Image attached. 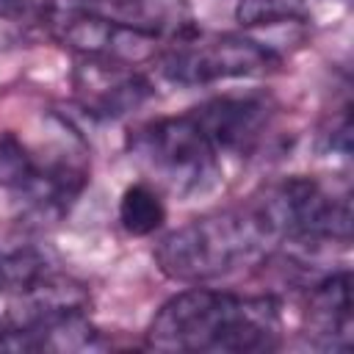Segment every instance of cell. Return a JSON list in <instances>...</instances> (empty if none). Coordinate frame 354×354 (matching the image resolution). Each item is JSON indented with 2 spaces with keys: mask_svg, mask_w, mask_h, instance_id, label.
Returning <instances> with one entry per match:
<instances>
[{
  "mask_svg": "<svg viewBox=\"0 0 354 354\" xmlns=\"http://www.w3.org/2000/svg\"><path fill=\"white\" fill-rule=\"evenodd\" d=\"M50 268H55V263L36 241L0 232V293L28 285Z\"/></svg>",
  "mask_w": 354,
  "mask_h": 354,
  "instance_id": "obj_12",
  "label": "cell"
},
{
  "mask_svg": "<svg viewBox=\"0 0 354 354\" xmlns=\"http://www.w3.org/2000/svg\"><path fill=\"white\" fill-rule=\"evenodd\" d=\"M160 75L177 86H210L218 80L254 77L271 72L282 58L268 41L241 33H194L160 53Z\"/></svg>",
  "mask_w": 354,
  "mask_h": 354,
  "instance_id": "obj_5",
  "label": "cell"
},
{
  "mask_svg": "<svg viewBox=\"0 0 354 354\" xmlns=\"http://www.w3.org/2000/svg\"><path fill=\"white\" fill-rule=\"evenodd\" d=\"M72 86L80 108L100 119H119L138 111L152 97V83L138 66L80 58L72 72Z\"/></svg>",
  "mask_w": 354,
  "mask_h": 354,
  "instance_id": "obj_9",
  "label": "cell"
},
{
  "mask_svg": "<svg viewBox=\"0 0 354 354\" xmlns=\"http://www.w3.org/2000/svg\"><path fill=\"white\" fill-rule=\"evenodd\" d=\"M0 183L30 216L58 218L88 183L86 147L72 138V144L33 149L17 133H0Z\"/></svg>",
  "mask_w": 354,
  "mask_h": 354,
  "instance_id": "obj_3",
  "label": "cell"
},
{
  "mask_svg": "<svg viewBox=\"0 0 354 354\" xmlns=\"http://www.w3.org/2000/svg\"><path fill=\"white\" fill-rule=\"evenodd\" d=\"M66 6L108 17L119 25L158 36L160 41L174 44L199 33L188 0H61Z\"/></svg>",
  "mask_w": 354,
  "mask_h": 354,
  "instance_id": "obj_11",
  "label": "cell"
},
{
  "mask_svg": "<svg viewBox=\"0 0 354 354\" xmlns=\"http://www.w3.org/2000/svg\"><path fill=\"white\" fill-rule=\"evenodd\" d=\"M44 25L69 53L88 61L141 66L160 58V53L166 50V41H160L158 36L119 25L108 17L83 11V8L66 6L61 0L53 3V11Z\"/></svg>",
  "mask_w": 354,
  "mask_h": 354,
  "instance_id": "obj_6",
  "label": "cell"
},
{
  "mask_svg": "<svg viewBox=\"0 0 354 354\" xmlns=\"http://www.w3.org/2000/svg\"><path fill=\"white\" fill-rule=\"evenodd\" d=\"M166 221V205L149 183H133L119 196V224L127 235L144 238L163 227Z\"/></svg>",
  "mask_w": 354,
  "mask_h": 354,
  "instance_id": "obj_13",
  "label": "cell"
},
{
  "mask_svg": "<svg viewBox=\"0 0 354 354\" xmlns=\"http://www.w3.org/2000/svg\"><path fill=\"white\" fill-rule=\"evenodd\" d=\"M282 337V313L274 296H243L194 285L174 293L152 315L147 346L158 351L254 354Z\"/></svg>",
  "mask_w": 354,
  "mask_h": 354,
  "instance_id": "obj_1",
  "label": "cell"
},
{
  "mask_svg": "<svg viewBox=\"0 0 354 354\" xmlns=\"http://www.w3.org/2000/svg\"><path fill=\"white\" fill-rule=\"evenodd\" d=\"M205 130L218 155L249 158L263 144L274 127L277 105L268 94H224L199 102L188 111Z\"/></svg>",
  "mask_w": 354,
  "mask_h": 354,
  "instance_id": "obj_7",
  "label": "cell"
},
{
  "mask_svg": "<svg viewBox=\"0 0 354 354\" xmlns=\"http://www.w3.org/2000/svg\"><path fill=\"white\" fill-rule=\"evenodd\" d=\"M274 252V235L246 199L235 207L202 213L166 232L155 246V260L169 279L205 285L246 266H260Z\"/></svg>",
  "mask_w": 354,
  "mask_h": 354,
  "instance_id": "obj_2",
  "label": "cell"
},
{
  "mask_svg": "<svg viewBox=\"0 0 354 354\" xmlns=\"http://www.w3.org/2000/svg\"><path fill=\"white\" fill-rule=\"evenodd\" d=\"M88 288L61 268H50L33 282L0 293V329H33L66 315L88 313Z\"/></svg>",
  "mask_w": 354,
  "mask_h": 354,
  "instance_id": "obj_8",
  "label": "cell"
},
{
  "mask_svg": "<svg viewBox=\"0 0 354 354\" xmlns=\"http://www.w3.org/2000/svg\"><path fill=\"white\" fill-rule=\"evenodd\" d=\"M235 19L243 28L301 25L307 19L304 0H238Z\"/></svg>",
  "mask_w": 354,
  "mask_h": 354,
  "instance_id": "obj_14",
  "label": "cell"
},
{
  "mask_svg": "<svg viewBox=\"0 0 354 354\" xmlns=\"http://www.w3.org/2000/svg\"><path fill=\"white\" fill-rule=\"evenodd\" d=\"M351 329V274L343 268L310 282L304 307V332L310 343L324 351H348Z\"/></svg>",
  "mask_w": 354,
  "mask_h": 354,
  "instance_id": "obj_10",
  "label": "cell"
},
{
  "mask_svg": "<svg viewBox=\"0 0 354 354\" xmlns=\"http://www.w3.org/2000/svg\"><path fill=\"white\" fill-rule=\"evenodd\" d=\"M127 147L155 183L177 196L207 194L221 177V155L191 113L138 124Z\"/></svg>",
  "mask_w": 354,
  "mask_h": 354,
  "instance_id": "obj_4",
  "label": "cell"
}]
</instances>
